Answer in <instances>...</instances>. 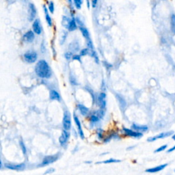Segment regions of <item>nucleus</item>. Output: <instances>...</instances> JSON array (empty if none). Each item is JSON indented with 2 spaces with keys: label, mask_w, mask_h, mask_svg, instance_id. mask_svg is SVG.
Segmentation results:
<instances>
[{
  "label": "nucleus",
  "mask_w": 175,
  "mask_h": 175,
  "mask_svg": "<svg viewBox=\"0 0 175 175\" xmlns=\"http://www.w3.org/2000/svg\"><path fill=\"white\" fill-rule=\"evenodd\" d=\"M36 74L40 78H49L52 75V70L49 64L45 60H40L38 61L35 68Z\"/></svg>",
  "instance_id": "nucleus-1"
},
{
  "label": "nucleus",
  "mask_w": 175,
  "mask_h": 175,
  "mask_svg": "<svg viewBox=\"0 0 175 175\" xmlns=\"http://www.w3.org/2000/svg\"><path fill=\"white\" fill-rule=\"evenodd\" d=\"M174 131H169L163 132V133H161L158 134L155 136H152V137H150L147 139V141L149 142H152L159 139H163V138H168L170 136H173Z\"/></svg>",
  "instance_id": "nucleus-2"
},
{
  "label": "nucleus",
  "mask_w": 175,
  "mask_h": 175,
  "mask_svg": "<svg viewBox=\"0 0 175 175\" xmlns=\"http://www.w3.org/2000/svg\"><path fill=\"white\" fill-rule=\"evenodd\" d=\"M58 158H59V153H58V154L56 155H50V156L45 157L43 159V160L41 163L39 165V166L43 167L45 166H47V165L49 164H51L52 163L56 161L58 159Z\"/></svg>",
  "instance_id": "nucleus-3"
},
{
  "label": "nucleus",
  "mask_w": 175,
  "mask_h": 175,
  "mask_svg": "<svg viewBox=\"0 0 175 175\" xmlns=\"http://www.w3.org/2000/svg\"><path fill=\"white\" fill-rule=\"evenodd\" d=\"M24 60L28 63H34L37 60V54L34 52H26L24 54Z\"/></svg>",
  "instance_id": "nucleus-4"
},
{
  "label": "nucleus",
  "mask_w": 175,
  "mask_h": 175,
  "mask_svg": "<svg viewBox=\"0 0 175 175\" xmlns=\"http://www.w3.org/2000/svg\"><path fill=\"white\" fill-rule=\"evenodd\" d=\"M63 127L66 131L70 129L71 127V118L68 111H66L64 113V118H63Z\"/></svg>",
  "instance_id": "nucleus-5"
},
{
  "label": "nucleus",
  "mask_w": 175,
  "mask_h": 175,
  "mask_svg": "<svg viewBox=\"0 0 175 175\" xmlns=\"http://www.w3.org/2000/svg\"><path fill=\"white\" fill-rule=\"evenodd\" d=\"M122 131H123V132L125 133V134L126 136H129V137H132V138H140L143 136L142 133L136 131H133V130L127 129V128H123Z\"/></svg>",
  "instance_id": "nucleus-6"
},
{
  "label": "nucleus",
  "mask_w": 175,
  "mask_h": 175,
  "mask_svg": "<svg viewBox=\"0 0 175 175\" xmlns=\"http://www.w3.org/2000/svg\"><path fill=\"white\" fill-rule=\"evenodd\" d=\"M5 167L10 170H13L21 171L23 170L25 168V165L24 163H19V164H14V163H6Z\"/></svg>",
  "instance_id": "nucleus-7"
},
{
  "label": "nucleus",
  "mask_w": 175,
  "mask_h": 175,
  "mask_svg": "<svg viewBox=\"0 0 175 175\" xmlns=\"http://www.w3.org/2000/svg\"><path fill=\"white\" fill-rule=\"evenodd\" d=\"M68 138H69V133L68 132V131L64 129L62 131V135L59 138V142H60L61 146H64V144H66Z\"/></svg>",
  "instance_id": "nucleus-8"
},
{
  "label": "nucleus",
  "mask_w": 175,
  "mask_h": 175,
  "mask_svg": "<svg viewBox=\"0 0 175 175\" xmlns=\"http://www.w3.org/2000/svg\"><path fill=\"white\" fill-rule=\"evenodd\" d=\"M167 166H168V163H163V164L159 165V166H157L154 167V168L146 169V172L148 173L159 172H160V171L163 170L164 168H166Z\"/></svg>",
  "instance_id": "nucleus-9"
},
{
  "label": "nucleus",
  "mask_w": 175,
  "mask_h": 175,
  "mask_svg": "<svg viewBox=\"0 0 175 175\" xmlns=\"http://www.w3.org/2000/svg\"><path fill=\"white\" fill-rule=\"evenodd\" d=\"M73 118H74L75 122L77 127V130H78L79 135V136L81 137V138L82 140H84V131H83V129H82V127H81V125L80 121H79L78 117H77L75 114H74Z\"/></svg>",
  "instance_id": "nucleus-10"
},
{
  "label": "nucleus",
  "mask_w": 175,
  "mask_h": 175,
  "mask_svg": "<svg viewBox=\"0 0 175 175\" xmlns=\"http://www.w3.org/2000/svg\"><path fill=\"white\" fill-rule=\"evenodd\" d=\"M36 15V9L34 4H29V20L32 21Z\"/></svg>",
  "instance_id": "nucleus-11"
},
{
  "label": "nucleus",
  "mask_w": 175,
  "mask_h": 175,
  "mask_svg": "<svg viewBox=\"0 0 175 175\" xmlns=\"http://www.w3.org/2000/svg\"><path fill=\"white\" fill-rule=\"evenodd\" d=\"M32 28H33L34 32L36 34H40L42 32V27L40 23L39 19H36L34 21L33 25H32Z\"/></svg>",
  "instance_id": "nucleus-12"
},
{
  "label": "nucleus",
  "mask_w": 175,
  "mask_h": 175,
  "mask_svg": "<svg viewBox=\"0 0 175 175\" xmlns=\"http://www.w3.org/2000/svg\"><path fill=\"white\" fill-rule=\"evenodd\" d=\"M35 36L33 31H28L23 36V40L27 43H32L34 40Z\"/></svg>",
  "instance_id": "nucleus-13"
},
{
  "label": "nucleus",
  "mask_w": 175,
  "mask_h": 175,
  "mask_svg": "<svg viewBox=\"0 0 175 175\" xmlns=\"http://www.w3.org/2000/svg\"><path fill=\"white\" fill-rule=\"evenodd\" d=\"M133 129H134L136 131L142 133V132H146L148 129V127L146 125H137V124H133L131 126Z\"/></svg>",
  "instance_id": "nucleus-14"
},
{
  "label": "nucleus",
  "mask_w": 175,
  "mask_h": 175,
  "mask_svg": "<svg viewBox=\"0 0 175 175\" xmlns=\"http://www.w3.org/2000/svg\"><path fill=\"white\" fill-rule=\"evenodd\" d=\"M105 97H106V95L105 92H101L100 93V95H99L98 97V101L99 103V106L101 107V109H103L105 107Z\"/></svg>",
  "instance_id": "nucleus-15"
},
{
  "label": "nucleus",
  "mask_w": 175,
  "mask_h": 175,
  "mask_svg": "<svg viewBox=\"0 0 175 175\" xmlns=\"http://www.w3.org/2000/svg\"><path fill=\"white\" fill-rule=\"evenodd\" d=\"M49 97L50 99L52 100H57V101H60V96L59 95V93L55 90H52L50 91Z\"/></svg>",
  "instance_id": "nucleus-16"
},
{
  "label": "nucleus",
  "mask_w": 175,
  "mask_h": 175,
  "mask_svg": "<svg viewBox=\"0 0 175 175\" xmlns=\"http://www.w3.org/2000/svg\"><path fill=\"white\" fill-rule=\"evenodd\" d=\"M79 110L80 111V113L82 114L83 116H86L88 115V114L89 112V109L88 107H86L85 105H82V104H79L77 105Z\"/></svg>",
  "instance_id": "nucleus-17"
},
{
  "label": "nucleus",
  "mask_w": 175,
  "mask_h": 175,
  "mask_svg": "<svg viewBox=\"0 0 175 175\" xmlns=\"http://www.w3.org/2000/svg\"><path fill=\"white\" fill-rule=\"evenodd\" d=\"M43 8H44V12H45V14L46 21H47V22L48 25H49L50 27H51V26L52 25V20L51 17H50L49 15L48 10H47V7H46L45 5H44L43 6Z\"/></svg>",
  "instance_id": "nucleus-18"
},
{
  "label": "nucleus",
  "mask_w": 175,
  "mask_h": 175,
  "mask_svg": "<svg viewBox=\"0 0 175 175\" xmlns=\"http://www.w3.org/2000/svg\"><path fill=\"white\" fill-rule=\"evenodd\" d=\"M77 28V23L75 22V20L74 18H73L71 20H70V22L69 23V25L68 26V29L70 32L74 31L75 29Z\"/></svg>",
  "instance_id": "nucleus-19"
},
{
  "label": "nucleus",
  "mask_w": 175,
  "mask_h": 175,
  "mask_svg": "<svg viewBox=\"0 0 175 175\" xmlns=\"http://www.w3.org/2000/svg\"><path fill=\"white\" fill-rule=\"evenodd\" d=\"M79 29H80L81 33H82V35L84 36L87 40L90 39V34H89L88 30L86 28V27H83V26H80L79 27Z\"/></svg>",
  "instance_id": "nucleus-20"
},
{
  "label": "nucleus",
  "mask_w": 175,
  "mask_h": 175,
  "mask_svg": "<svg viewBox=\"0 0 175 175\" xmlns=\"http://www.w3.org/2000/svg\"><path fill=\"white\" fill-rule=\"evenodd\" d=\"M170 25H171V29L172 32L175 34V15H171L170 19Z\"/></svg>",
  "instance_id": "nucleus-21"
},
{
  "label": "nucleus",
  "mask_w": 175,
  "mask_h": 175,
  "mask_svg": "<svg viewBox=\"0 0 175 175\" xmlns=\"http://www.w3.org/2000/svg\"><path fill=\"white\" fill-rule=\"evenodd\" d=\"M120 161H121L119 160V159H109L103 161H101V162H97V164H98V163H118V162H120Z\"/></svg>",
  "instance_id": "nucleus-22"
},
{
  "label": "nucleus",
  "mask_w": 175,
  "mask_h": 175,
  "mask_svg": "<svg viewBox=\"0 0 175 175\" xmlns=\"http://www.w3.org/2000/svg\"><path fill=\"white\" fill-rule=\"evenodd\" d=\"M70 22V20L68 19L67 17H64L62 19V25H64V27H66V28H68V26L69 25V23Z\"/></svg>",
  "instance_id": "nucleus-23"
},
{
  "label": "nucleus",
  "mask_w": 175,
  "mask_h": 175,
  "mask_svg": "<svg viewBox=\"0 0 175 175\" xmlns=\"http://www.w3.org/2000/svg\"><path fill=\"white\" fill-rule=\"evenodd\" d=\"M19 144H20V146H21V150L23 151V154L26 155V153H27V148H26V146H25L24 142H23V140H20Z\"/></svg>",
  "instance_id": "nucleus-24"
},
{
  "label": "nucleus",
  "mask_w": 175,
  "mask_h": 175,
  "mask_svg": "<svg viewBox=\"0 0 175 175\" xmlns=\"http://www.w3.org/2000/svg\"><path fill=\"white\" fill-rule=\"evenodd\" d=\"M82 4L83 1H81V0H75L74 1V4L77 8V9H80L81 6Z\"/></svg>",
  "instance_id": "nucleus-25"
},
{
  "label": "nucleus",
  "mask_w": 175,
  "mask_h": 175,
  "mask_svg": "<svg viewBox=\"0 0 175 175\" xmlns=\"http://www.w3.org/2000/svg\"><path fill=\"white\" fill-rule=\"evenodd\" d=\"M167 147H168V145H167V144L163 145V146L159 147L158 148H157L156 150H155V152H161V151H163V150H165L166 149Z\"/></svg>",
  "instance_id": "nucleus-26"
},
{
  "label": "nucleus",
  "mask_w": 175,
  "mask_h": 175,
  "mask_svg": "<svg viewBox=\"0 0 175 175\" xmlns=\"http://www.w3.org/2000/svg\"><path fill=\"white\" fill-rule=\"evenodd\" d=\"M95 115L97 116H98L99 118H102L103 117V116H104V111H103V109H99V110H98V111L96 112V114H95Z\"/></svg>",
  "instance_id": "nucleus-27"
},
{
  "label": "nucleus",
  "mask_w": 175,
  "mask_h": 175,
  "mask_svg": "<svg viewBox=\"0 0 175 175\" xmlns=\"http://www.w3.org/2000/svg\"><path fill=\"white\" fill-rule=\"evenodd\" d=\"M48 9L51 13H54V4L53 2H50L49 4V6H48Z\"/></svg>",
  "instance_id": "nucleus-28"
},
{
  "label": "nucleus",
  "mask_w": 175,
  "mask_h": 175,
  "mask_svg": "<svg viewBox=\"0 0 175 175\" xmlns=\"http://www.w3.org/2000/svg\"><path fill=\"white\" fill-rule=\"evenodd\" d=\"M99 118H98V116L94 114V115H92L90 117V121L92 122H97L99 121Z\"/></svg>",
  "instance_id": "nucleus-29"
},
{
  "label": "nucleus",
  "mask_w": 175,
  "mask_h": 175,
  "mask_svg": "<svg viewBox=\"0 0 175 175\" xmlns=\"http://www.w3.org/2000/svg\"><path fill=\"white\" fill-rule=\"evenodd\" d=\"M73 53L72 52H67L65 54V58H66V60H70L71 58H73Z\"/></svg>",
  "instance_id": "nucleus-30"
},
{
  "label": "nucleus",
  "mask_w": 175,
  "mask_h": 175,
  "mask_svg": "<svg viewBox=\"0 0 175 175\" xmlns=\"http://www.w3.org/2000/svg\"><path fill=\"white\" fill-rule=\"evenodd\" d=\"M88 53H89V51L88 49H82L81 51L80 56H86V55H87Z\"/></svg>",
  "instance_id": "nucleus-31"
},
{
  "label": "nucleus",
  "mask_w": 175,
  "mask_h": 175,
  "mask_svg": "<svg viewBox=\"0 0 175 175\" xmlns=\"http://www.w3.org/2000/svg\"><path fill=\"white\" fill-rule=\"evenodd\" d=\"M87 46L89 49H93V46H92V43L90 39L88 40V43H87Z\"/></svg>",
  "instance_id": "nucleus-32"
},
{
  "label": "nucleus",
  "mask_w": 175,
  "mask_h": 175,
  "mask_svg": "<svg viewBox=\"0 0 175 175\" xmlns=\"http://www.w3.org/2000/svg\"><path fill=\"white\" fill-rule=\"evenodd\" d=\"M55 172V169L52 168H50L49 169H48L47 170H46V172H45V174H51V173H53Z\"/></svg>",
  "instance_id": "nucleus-33"
},
{
  "label": "nucleus",
  "mask_w": 175,
  "mask_h": 175,
  "mask_svg": "<svg viewBox=\"0 0 175 175\" xmlns=\"http://www.w3.org/2000/svg\"><path fill=\"white\" fill-rule=\"evenodd\" d=\"M118 100H119V101H120V104H121V105H123V106H125V105H126V102H125V100H124V99H122V98H121V97H120L119 98H118Z\"/></svg>",
  "instance_id": "nucleus-34"
},
{
  "label": "nucleus",
  "mask_w": 175,
  "mask_h": 175,
  "mask_svg": "<svg viewBox=\"0 0 175 175\" xmlns=\"http://www.w3.org/2000/svg\"><path fill=\"white\" fill-rule=\"evenodd\" d=\"M80 55H74L73 57V60H78L80 61Z\"/></svg>",
  "instance_id": "nucleus-35"
},
{
  "label": "nucleus",
  "mask_w": 175,
  "mask_h": 175,
  "mask_svg": "<svg viewBox=\"0 0 175 175\" xmlns=\"http://www.w3.org/2000/svg\"><path fill=\"white\" fill-rule=\"evenodd\" d=\"M97 2H97V0H94V1H92V6L93 8H95Z\"/></svg>",
  "instance_id": "nucleus-36"
},
{
  "label": "nucleus",
  "mask_w": 175,
  "mask_h": 175,
  "mask_svg": "<svg viewBox=\"0 0 175 175\" xmlns=\"http://www.w3.org/2000/svg\"><path fill=\"white\" fill-rule=\"evenodd\" d=\"M174 150H175V145L174 146H173V147H172V148H170V149H168L167 152H172V151H174Z\"/></svg>",
  "instance_id": "nucleus-37"
},
{
  "label": "nucleus",
  "mask_w": 175,
  "mask_h": 175,
  "mask_svg": "<svg viewBox=\"0 0 175 175\" xmlns=\"http://www.w3.org/2000/svg\"><path fill=\"white\" fill-rule=\"evenodd\" d=\"M102 133H103V131H102L98 132V136H99V138H100V139H101V138H103V135H102Z\"/></svg>",
  "instance_id": "nucleus-38"
},
{
  "label": "nucleus",
  "mask_w": 175,
  "mask_h": 175,
  "mask_svg": "<svg viewBox=\"0 0 175 175\" xmlns=\"http://www.w3.org/2000/svg\"><path fill=\"white\" fill-rule=\"evenodd\" d=\"M86 3H87V7L89 8H90V2H89V1H87Z\"/></svg>",
  "instance_id": "nucleus-39"
},
{
  "label": "nucleus",
  "mask_w": 175,
  "mask_h": 175,
  "mask_svg": "<svg viewBox=\"0 0 175 175\" xmlns=\"http://www.w3.org/2000/svg\"><path fill=\"white\" fill-rule=\"evenodd\" d=\"M172 138L173 140H175V133L174 134V135H173L172 137Z\"/></svg>",
  "instance_id": "nucleus-40"
},
{
  "label": "nucleus",
  "mask_w": 175,
  "mask_h": 175,
  "mask_svg": "<svg viewBox=\"0 0 175 175\" xmlns=\"http://www.w3.org/2000/svg\"><path fill=\"white\" fill-rule=\"evenodd\" d=\"M174 172H175V170H174Z\"/></svg>",
  "instance_id": "nucleus-41"
}]
</instances>
